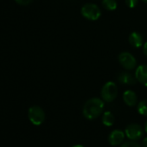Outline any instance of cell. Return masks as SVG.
<instances>
[{
	"label": "cell",
	"instance_id": "obj_1",
	"mask_svg": "<svg viewBox=\"0 0 147 147\" xmlns=\"http://www.w3.org/2000/svg\"><path fill=\"white\" fill-rule=\"evenodd\" d=\"M104 110V100L100 98L89 99L83 107V115L88 119L98 118Z\"/></svg>",
	"mask_w": 147,
	"mask_h": 147
},
{
	"label": "cell",
	"instance_id": "obj_2",
	"mask_svg": "<svg viewBox=\"0 0 147 147\" xmlns=\"http://www.w3.org/2000/svg\"><path fill=\"white\" fill-rule=\"evenodd\" d=\"M81 13L82 17L89 21H96L101 16V11L100 7L92 3H88L82 7Z\"/></svg>",
	"mask_w": 147,
	"mask_h": 147
},
{
	"label": "cell",
	"instance_id": "obj_3",
	"mask_svg": "<svg viewBox=\"0 0 147 147\" xmlns=\"http://www.w3.org/2000/svg\"><path fill=\"white\" fill-rule=\"evenodd\" d=\"M118 86L113 82H107L101 88V98L106 102L113 101L118 96Z\"/></svg>",
	"mask_w": 147,
	"mask_h": 147
},
{
	"label": "cell",
	"instance_id": "obj_4",
	"mask_svg": "<svg viewBox=\"0 0 147 147\" xmlns=\"http://www.w3.org/2000/svg\"><path fill=\"white\" fill-rule=\"evenodd\" d=\"M119 62L126 70L134 69L137 66V60L132 54L127 51L121 52L119 55Z\"/></svg>",
	"mask_w": 147,
	"mask_h": 147
},
{
	"label": "cell",
	"instance_id": "obj_5",
	"mask_svg": "<svg viewBox=\"0 0 147 147\" xmlns=\"http://www.w3.org/2000/svg\"><path fill=\"white\" fill-rule=\"evenodd\" d=\"M29 119L35 125H40L45 119V113L42 108L38 106H33L29 109Z\"/></svg>",
	"mask_w": 147,
	"mask_h": 147
},
{
	"label": "cell",
	"instance_id": "obj_6",
	"mask_svg": "<svg viewBox=\"0 0 147 147\" xmlns=\"http://www.w3.org/2000/svg\"><path fill=\"white\" fill-rule=\"evenodd\" d=\"M143 134H144V130L142 126L138 124H130L125 128L126 137L132 141L139 139L143 136Z\"/></svg>",
	"mask_w": 147,
	"mask_h": 147
},
{
	"label": "cell",
	"instance_id": "obj_7",
	"mask_svg": "<svg viewBox=\"0 0 147 147\" xmlns=\"http://www.w3.org/2000/svg\"><path fill=\"white\" fill-rule=\"evenodd\" d=\"M135 77L137 82L143 86L147 87V65H139L135 70Z\"/></svg>",
	"mask_w": 147,
	"mask_h": 147
},
{
	"label": "cell",
	"instance_id": "obj_8",
	"mask_svg": "<svg viewBox=\"0 0 147 147\" xmlns=\"http://www.w3.org/2000/svg\"><path fill=\"white\" fill-rule=\"evenodd\" d=\"M125 139V133L120 130H114L113 131L108 137V141L110 144L116 146L120 144Z\"/></svg>",
	"mask_w": 147,
	"mask_h": 147
},
{
	"label": "cell",
	"instance_id": "obj_9",
	"mask_svg": "<svg viewBox=\"0 0 147 147\" xmlns=\"http://www.w3.org/2000/svg\"><path fill=\"white\" fill-rule=\"evenodd\" d=\"M118 81L119 83L123 85H127V86L135 85L137 82L135 76H132L131 74L128 72H121L118 76Z\"/></svg>",
	"mask_w": 147,
	"mask_h": 147
},
{
	"label": "cell",
	"instance_id": "obj_10",
	"mask_svg": "<svg viewBox=\"0 0 147 147\" xmlns=\"http://www.w3.org/2000/svg\"><path fill=\"white\" fill-rule=\"evenodd\" d=\"M128 42L131 46H132L133 48H136V49H138L144 45L143 36H141L140 33H138L137 31H133L129 35Z\"/></svg>",
	"mask_w": 147,
	"mask_h": 147
},
{
	"label": "cell",
	"instance_id": "obj_11",
	"mask_svg": "<svg viewBox=\"0 0 147 147\" xmlns=\"http://www.w3.org/2000/svg\"><path fill=\"white\" fill-rule=\"evenodd\" d=\"M123 100L129 107H134L138 103V96L132 90H126L123 94Z\"/></svg>",
	"mask_w": 147,
	"mask_h": 147
},
{
	"label": "cell",
	"instance_id": "obj_12",
	"mask_svg": "<svg viewBox=\"0 0 147 147\" xmlns=\"http://www.w3.org/2000/svg\"><path fill=\"white\" fill-rule=\"evenodd\" d=\"M114 116L113 114L109 112V111H107L103 113V116H102V122L105 125L107 126H111L114 124Z\"/></svg>",
	"mask_w": 147,
	"mask_h": 147
},
{
	"label": "cell",
	"instance_id": "obj_13",
	"mask_svg": "<svg viewBox=\"0 0 147 147\" xmlns=\"http://www.w3.org/2000/svg\"><path fill=\"white\" fill-rule=\"evenodd\" d=\"M102 6L109 11H113L118 7V3L116 0H102Z\"/></svg>",
	"mask_w": 147,
	"mask_h": 147
},
{
	"label": "cell",
	"instance_id": "obj_14",
	"mask_svg": "<svg viewBox=\"0 0 147 147\" xmlns=\"http://www.w3.org/2000/svg\"><path fill=\"white\" fill-rule=\"evenodd\" d=\"M138 112L143 115L147 117V99L141 100L138 105Z\"/></svg>",
	"mask_w": 147,
	"mask_h": 147
},
{
	"label": "cell",
	"instance_id": "obj_15",
	"mask_svg": "<svg viewBox=\"0 0 147 147\" xmlns=\"http://www.w3.org/2000/svg\"><path fill=\"white\" fill-rule=\"evenodd\" d=\"M125 5L128 8L133 9L138 5V0H125Z\"/></svg>",
	"mask_w": 147,
	"mask_h": 147
},
{
	"label": "cell",
	"instance_id": "obj_16",
	"mask_svg": "<svg viewBox=\"0 0 147 147\" xmlns=\"http://www.w3.org/2000/svg\"><path fill=\"white\" fill-rule=\"evenodd\" d=\"M120 147H141V145H139L138 143L133 142V141H129V142H125Z\"/></svg>",
	"mask_w": 147,
	"mask_h": 147
},
{
	"label": "cell",
	"instance_id": "obj_17",
	"mask_svg": "<svg viewBox=\"0 0 147 147\" xmlns=\"http://www.w3.org/2000/svg\"><path fill=\"white\" fill-rule=\"evenodd\" d=\"M15 1L21 5H28L32 2V0H15Z\"/></svg>",
	"mask_w": 147,
	"mask_h": 147
},
{
	"label": "cell",
	"instance_id": "obj_18",
	"mask_svg": "<svg viewBox=\"0 0 147 147\" xmlns=\"http://www.w3.org/2000/svg\"><path fill=\"white\" fill-rule=\"evenodd\" d=\"M143 52H144V54L147 56V42H144V45H143Z\"/></svg>",
	"mask_w": 147,
	"mask_h": 147
},
{
	"label": "cell",
	"instance_id": "obj_19",
	"mask_svg": "<svg viewBox=\"0 0 147 147\" xmlns=\"http://www.w3.org/2000/svg\"><path fill=\"white\" fill-rule=\"evenodd\" d=\"M143 147H147V137L143 140Z\"/></svg>",
	"mask_w": 147,
	"mask_h": 147
},
{
	"label": "cell",
	"instance_id": "obj_20",
	"mask_svg": "<svg viewBox=\"0 0 147 147\" xmlns=\"http://www.w3.org/2000/svg\"><path fill=\"white\" fill-rule=\"evenodd\" d=\"M144 131H146V133H147V121H146L145 125H144Z\"/></svg>",
	"mask_w": 147,
	"mask_h": 147
},
{
	"label": "cell",
	"instance_id": "obj_21",
	"mask_svg": "<svg viewBox=\"0 0 147 147\" xmlns=\"http://www.w3.org/2000/svg\"><path fill=\"white\" fill-rule=\"evenodd\" d=\"M73 147H84V146H82V145H81V144H77V145H74Z\"/></svg>",
	"mask_w": 147,
	"mask_h": 147
},
{
	"label": "cell",
	"instance_id": "obj_22",
	"mask_svg": "<svg viewBox=\"0 0 147 147\" xmlns=\"http://www.w3.org/2000/svg\"><path fill=\"white\" fill-rule=\"evenodd\" d=\"M141 1H143L144 3H146L147 4V0H141Z\"/></svg>",
	"mask_w": 147,
	"mask_h": 147
}]
</instances>
